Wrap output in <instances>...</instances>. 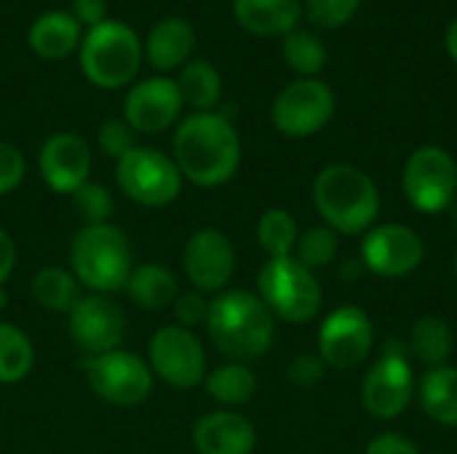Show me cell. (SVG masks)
I'll return each instance as SVG.
<instances>
[{
  "instance_id": "cell-1",
  "label": "cell",
  "mask_w": 457,
  "mask_h": 454,
  "mask_svg": "<svg viewBox=\"0 0 457 454\" xmlns=\"http://www.w3.org/2000/svg\"><path fill=\"white\" fill-rule=\"evenodd\" d=\"M174 163L195 187H220L241 166V136L225 112H193L174 131Z\"/></svg>"
},
{
  "instance_id": "cell-2",
  "label": "cell",
  "mask_w": 457,
  "mask_h": 454,
  "mask_svg": "<svg viewBox=\"0 0 457 454\" xmlns=\"http://www.w3.org/2000/svg\"><path fill=\"white\" fill-rule=\"evenodd\" d=\"M206 334L222 356L246 364L270 351L276 337V318L260 294L246 289H228L209 302Z\"/></svg>"
},
{
  "instance_id": "cell-3",
  "label": "cell",
  "mask_w": 457,
  "mask_h": 454,
  "mask_svg": "<svg viewBox=\"0 0 457 454\" xmlns=\"http://www.w3.org/2000/svg\"><path fill=\"white\" fill-rule=\"evenodd\" d=\"M313 203L337 235H364L380 214V190L364 169L332 163L313 179Z\"/></svg>"
},
{
  "instance_id": "cell-4",
  "label": "cell",
  "mask_w": 457,
  "mask_h": 454,
  "mask_svg": "<svg viewBox=\"0 0 457 454\" xmlns=\"http://www.w3.org/2000/svg\"><path fill=\"white\" fill-rule=\"evenodd\" d=\"M70 268L78 284L94 294L120 292L134 270L126 233L112 225H83L70 244Z\"/></svg>"
},
{
  "instance_id": "cell-5",
  "label": "cell",
  "mask_w": 457,
  "mask_h": 454,
  "mask_svg": "<svg viewBox=\"0 0 457 454\" xmlns=\"http://www.w3.org/2000/svg\"><path fill=\"white\" fill-rule=\"evenodd\" d=\"M80 70L96 88H123L142 64V43L137 32L115 19L91 27L78 45Z\"/></svg>"
},
{
  "instance_id": "cell-6",
  "label": "cell",
  "mask_w": 457,
  "mask_h": 454,
  "mask_svg": "<svg viewBox=\"0 0 457 454\" xmlns=\"http://www.w3.org/2000/svg\"><path fill=\"white\" fill-rule=\"evenodd\" d=\"M257 294L273 318L289 324H308L321 310V286L305 265L295 257L268 260L257 276Z\"/></svg>"
},
{
  "instance_id": "cell-7",
  "label": "cell",
  "mask_w": 457,
  "mask_h": 454,
  "mask_svg": "<svg viewBox=\"0 0 457 454\" xmlns=\"http://www.w3.org/2000/svg\"><path fill=\"white\" fill-rule=\"evenodd\" d=\"M80 367L88 380V388L104 404L129 409L145 404L153 393L150 364L142 356L129 353L123 348L102 356H83Z\"/></svg>"
},
{
  "instance_id": "cell-8",
  "label": "cell",
  "mask_w": 457,
  "mask_h": 454,
  "mask_svg": "<svg viewBox=\"0 0 457 454\" xmlns=\"http://www.w3.org/2000/svg\"><path fill=\"white\" fill-rule=\"evenodd\" d=\"M118 187L139 206L161 209L179 198L182 193V174L161 150L153 147H131L123 158H118L115 166Z\"/></svg>"
},
{
  "instance_id": "cell-9",
  "label": "cell",
  "mask_w": 457,
  "mask_h": 454,
  "mask_svg": "<svg viewBox=\"0 0 457 454\" xmlns=\"http://www.w3.org/2000/svg\"><path fill=\"white\" fill-rule=\"evenodd\" d=\"M418 393L412 361L402 343H388L383 356L367 369L361 383V404L378 420H396L407 412Z\"/></svg>"
},
{
  "instance_id": "cell-10",
  "label": "cell",
  "mask_w": 457,
  "mask_h": 454,
  "mask_svg": "<svg viewBox=\"0 0 457 454\" xmlns=\"http://www.w3.org/2000/svg\"><path fill=\"white\" fill-rule=\"evenodd\" d=\"M402 187L412 209L423 214H439L450 209L457 198L455 158L436 144L418 147L404 163Z\"/></svg>"
},
{
  "instance_id": "cell-11",
  "label": "cell",
  "mask_w": 457,
  "mask_h": 454,
  "mask_svg": "<svg viewBox=\"0 0 457 454\" xmlns=\"http://www.w3.org/2000/svg\"><path fill=\"white\" fill-rule=\"evenodd\" d=\"M335 115V94L319 78H297L273 99V126L292 139L319 134Z\"/></svg>"
},
{
  "instance_id": "cell-12",
  "label": "cell",
  "mask_w": 457,
  "mask_h": 454,
  "mask_svg": "<svg viewBox=\"0 0 457 454\" xmlns=\"http://www.w3.org/2000/svg\"><path fill=\"white\" fill-rule=\"evenodd\" d=\"M150 369L171 388L187 391L204 383L206 377V351L193 329L179 324H166L155 329L147 345Z\"/></svg>"
},
{
  "instance_id": "cell-13",
  "label": "cell",
  "mask_w": 457,
  "mask_h": 454,
  "mask_svg": "<svg viewBox=\"0 0 457 454\" xmlns=\"http://www.w3.org/2000/svg\"><path fill=\"white\" fill-rule=\"evenodd\" d=\"M372 348H375V324L356 305L335 308L319 329V356L327 367L337 372L361 367L370 359Z\"/></svg>"
},
{
  "instance_id": "cell-14",
  "label": "cell",
  "mask_w": 457,
  "mask_h": 454,
  "mask_svg": "<svg viewBox=\"0 0 457 454\" xmlns=\"http://www.w3.org/2000/svg\"><path fill=\"white\" fill-rule=\"evenodd\" d=\"M423 260H426V244L407 225L386 222L364 233L361 265L364 270L380 278H404L415 273L423 265Z\"/></svg>"
},
{
  "instance_id": "cell-15",
  "label": "cell",
  "mask_w": 457,
  "mask_h": 454,
  "mask_svg": "<svg viewBox=\"0 0 457 454\" xmlns=\"http://www.w3.org/2000/svg\"><path fill=\"white\" fill-rule=\"evenodd\" d=\"M67 329L83 356H102L123 345L126 316L107 294H88L67 313Z\"/></svg>"
},
{
  "instance_id": "cell-16",
  "label": "cell",
  "mask_w": 457,
  "mask_h": 454,
  "mask_svg": "<svg viewBox=\"0 0 457 454\" xmlns=\"http://www.w3.org/2000/svg\"><path fill=\"white\" fill-rule=\"evenodd\" d=\"M182 268L187 281L201 294L222 292L236 273V249L222 230L201 227L185 244Z\"/></svg>"
},
{
  "instance_id": "cell-17",
  "label": "cell",
  "mask_w": 457,
  "mask_h": 454,
  "mask_svg": "<svg viewBox=\"0 0 457 454\" xmlns=\"http://www.w3.org/2000/svg\"><path fill=\"white\" fill-rule=\"evenodd\" d=\"M185 102L171 78H147L129 88L123 99V120L139 134H161L179 118Z\"/></svg>"
},
{
  "instance_id": "cell-18",
  "label": "cell",
  "mask_w": 457,
  "mask_h": 454,
  "mask_svg": "<svg viewBox=\"0 0 457 454\" xmlns=\"http://www.w3.org/2000/svg\"><path fill=\"white\" fill-rule=\"evenodd\" d=\"M37 169H40L43 182L54 193L72 195L80 185L88 182L91 150L83 136H78L72 131H56L40 144Z\"/></svg>"
},
{
  "instance_id": "cell-19",
  "label": "cell",
  "mask_w": 457,
  "mask_h": 454,
  "mask_svg": "<svg viewBox=\"0 0 457 454\" xmlns=\"http://www.w3.org/2000/svg\"><path fill=\"white\" fill-rule=\"evenodd\" d=\"M193 447L198 454H252L257 431L241 412L214 409L195 423Z\"/></svg>"
},
{
  "instance_id": "cell-20",
  "label": "cell",
  "mask_w": 457,
  "mask_h": 454,
  "mask_svg": "<svg viewBox=\"0 0 457 454\" xmlns=\"http://www.w3.org/2000/svg\"><path fill=\"white\" fill-rule=\"evenodd\" d=\"M195 48V29L187 19H163L158 21L145 43V56L158 72L185 67Z\"/></svg>"
},
{
  "instance_id": "cell-21",
  "label": "cell",
  "mask_w": 457,
  "mask_h": 454,
  "mask_svg": "<svg viewBox=\"0 0 457 454\" xmlns=\"http://www.w3.org/2000/svg\"><path fill=\"white\" fill-rule=\"evenodd\" d=\"M303 13L300 0H233L236 21L260 37L287 35L297 27Z\"/></svg>"
},
{
  "instance_id": "cell-22",
  "label": "cell",
  "mask_w": 457,
  "mask_h": 454,
  "mask_svg": "<svg viewBox=\"0 0 457 454\" xmlns=\"http://www.w3.org/2000/svg\"><path fill=\"white\" fill-rule=\"evenodd\" d=\"M27 40L35 56L59 62L80 45L83 35H80V24L70 11H46L32 21Z\"/></svg>"
},
{
  "instance_id": "cell-23",
  "label": "cell",
  "mask_w": 457,
  "mask_h": 454,
  "mask_svg": "<svg viewBox=\"0 0 457 454\" xmlns=\"http://www.w3.org/2000/svg\"><path fill=\"white\" fill-rule=\"evenodd\" d=\"M123 292L137 308L158 313L174 305V300L179 297V284L169 268L158 262H147V265H134Z\"/></svg>"
},
{
  "instance_id": "cell-24",
  "label": "cell",
  "mask_w": 457,
  "mask_h": 454,
  "mask_svg": "<svg viewBox=\"0 0 457 454\" xmlns=\"http://www.w3.org/2000/svg\"><path fill=\"white\" fill-rule=\"evenodd\" d=\"M418 401L434 423L457 428V367L426 369L418 385Z\"/></svg>"
},
{
  "instance_id": "cell-25",
  "label": "cell",
  "mask_w": 457,
  "mask_h": 454,
  "mask_svg": "<svg viewBox=\"0 0 457 454\" xmlns=\"http://www.w3.org/2000/svg\"><path fill=\"white\" fill-rule=\"evenodd\" d=\"M453 348H455V337H453L450 324L439 316H423L410 332L407 353L423 367L439 369V367H447Z\"/></svg>"
},
{
  "instance_id": "cell-26",
  "label": "cell",
  "mask_w": 457,
  "mask_h": 454,
  "mask_svg": "<svg viewBox=\"0 0 457 454\" xmlns=\"http://www.w3.org/2000/svg\"><path fill=\"white\" fill-rule=\"evenodd\" d=\"M204 388L209 399H214L222 407H244L257 396V375L241 361H228L206 372Z\"/></svg>"
},
{
  "instance_id": "cell-27",
  "label": "cell",
  "mask_w": 457,
  "mask_h": 454,
  "mask_svg": "<svg viewBox=\"0 0 457 454\" xmlns=\"http://www.w3.org/2000/svg\"><path fill=\"white\" fill-rule=\"evenodd\" d=\"M177 88L182 94V102L190 104L195 112H212L222 99V78L214 64L204 59H193L182 67Z\"/></svg>"
},
{
  "instance_id": "cell-28",
  "label": "cell",
  "mask_w": 457,
  "mask_h": 454,
  "mask_svg": "<svg viewBox=\"0 0 457 454\" xmlns=\"http://www.w3.org/2000/svg\"><path fill=\"white\" fill-rule=\"evenodd\" d=\"M32 300L51 313H70L80 300V284L72 270L48 265L32 276Z\"/></svg>"
},
{
  "instance_id": "cell-29",
  "label": "cell",
  "mask_w": 457,
  "mask_h": 454,
  "mask_svg": "<svg viewBox=\"0 0 457 454\" xmlns=\"http://www.w3.org/2000/svg\"><path fill=\"white\" fill-rule=\"evenodd\" d=\"M35 367L32 340L13 324L0 321V385L21 383Z\"/></svg>"
},
{
  "instance_id": "cell-30",
  "label": "cell",
  "mask_w": 457,
  "mask_h": 454,
  "mask_svg": "<svg viewBox=\"0 0 457 454\" xmlns=\"http://www.w3.org/2000/svg\"><path fill=\"white\" fill-rule=\"evenodd\" d=\"M281 51H284V62L303 78H316L327 67V45L311 29L295 27L292 32H287Z\"/></svg>"
},
{
  "instance_id": "cell-31",
  "label": "cell",
  "mask_w": 457,
  "mask_h": 454,
  "mask_svg": "<svg viewBox=\"0 0 457 454\" xmlns=\"http://www.w3.org/2000/svg\"><path fill=\"white\" fill-rule=\"evenodd\" d=\"M297 238H300V227L295 217L284 209H268L257 222V244L268 254V260L292 257Z\"/></svg>"
},
{
  "instance_id": "cell-32",
  "label": "cell",
  "mask_w": 457,
  "mask_h": 454,
  "mask_svg": "<svg viewBox=\"0 0 457 454\" xmlns=\"http://www.w3.org/2000/svg\"><path fill=\"white\" fill-rule=\"evenodd\" d=\"M292 257L300 265H305L308 270L327 268L337 257V233L332 227H327V225H319V227H311V230L300 233Z\"/></svg>"
},
{
  "instance_id": "cell-33",
  "label": "cell",
  "mask_w": 457,
  "mask_h": 454,
  "mask_svg": "<svg viewBox=\"0 0 457 454\" xmlns=\"http://www.w3.org/2000/svg\"><path fill=\"white\" fill-rule=\"evenodd\" d=\"M70 198H72V211L78 214V219L83 225H104V222H110L115 203H112V195H110L107 187H102L96 182H86Z\"/></svg>"
},
{
  "instance_id": "cell-34",
  "label": "cell",
  "mask_w": 457,
  "mask_h": 454,
  "mask_svg": "<svg viewBox=\"0 0 457 454\" xmlns=\"http://www.w3.org/2000/svg\"><path fill=\"white\" fill-rule=\"evenodd\" d=\"M359 5L361 0H305V16L313 27L337 29L356 16Z\"/></svg>"
},
{
  "instance_id": "cell-35",
  "label": "cell",
  "mask_w": 457,
  "mask_h": 454,
  "mask_svg": "<svg viewBox=\"0 0 457 454\" xmlns=\"http://www.w3.org/2000/svg\"><path fill=\"white\" fill-rule=\"evenodd\" d=\"M96 142H99V150L110 158H123L134 144V128L123 120V118H110L99 126V134H96Z\"/></svg>"
},
{
  "instance_id": "cell-36",
  "label": "cell",
  "mask_w": 457,
  "mask_h": 454,
  "mask_svg": "<svg viewBox=\"0 0 457 454\" xmlns=\"http://www.w3.org/2000/svg\"><path fill=\"white\" fill-rule=\"evenodd\" d=\"M24 174H27V163L21 150L11 142H0V195L13 193L21 185Z\"/></svg>"
},
{
  "instance_id": "cell-37",
  "label": "cell",
  "mask_w": 457,
  "mask_h": 454,
  "mask_svg": "<svg viewBox=\"0 0 457 454\" xmlns=\"http://www.w3.org/2000/svg\"><path fill=\"white\" fill-rule=\"evenodd\" d=\"M174 318L179 326L193 329L195 326H206V316H209V300L201 292H190V294H179L174 300Z\"/></svg>"
},
{
  "instance_id": "cell-38",
  "label": "cell",
  "mask_w": 457,
  "mask_h": 454,
  "mask_svg": "<svg viewBox=\"0 0 457 454\" xmlns=\"http://www.w3.org/2000/svg\"><path fill=\"white\" fill-rule=\"evenodd\" d=\"M324 369H327V364L321 361V356L303 353V356H297V359L292 361L287 377H289V383L297 385V388H313V385L324 377Z\"/></svg>"
},
{
  "instance_id": "cell-39",
  "label": "cell",
  "mask_w": 457,
  "mask_h": 454,
  "mask_svg": "<svg viewBox=\"0 0 457 454\" xmlns=\"http://www.w3.org/2000/svg\"><path fill=\"white\" fill-rule=\"evenodd\" d=\"M364 454H420V450L402 433H380L367 444Z\"/></svg>"
},
{
  "instance_id": "cell-40",
  "label": "cell",
  "mask_w": 457,
  "mask_h": 454,
  "mask_svg": "<svg viewBox=\"0 0 457 454\" xmlns=\"http://www.w3.org/2000/svg\"><path fill=\"white\" fill-rule=\"evenodd\" d=\"M75 21L83 27H96L102 21H107V0H72V11Z\"/></svg>"
},
{
  "instance_id": "cell-41",
  "label": "cell",
  "mask_w": 457,
  "mask_h": 454,
  "mask_svg": "<svg viewBox=\"0 0 457 454\" xmlns=\"http://www.w3.org/2000/svg\"><path fill=\"white\" fill-rule=\"evenodd\" d=\"M13 268H16V244L0 227V286H5V281L11 278Z\"/></svg>"
},
{
  "instance_id": "cell-42",
  "label": "cell",
  "mask_w": 457,
  "mask_h": 454,
  "mask_svg": "<svg viewBox=\"0 0 457 454\" xmlns=\"http://www.w3.org/2000/svg\"><path fill=\"white\" fill-rule=\"evenodd\" d=\"M445 45H447V54L453 56V62H457V19L447 27V35H445Z\"/></svg>"
},
{
  "instance_id": "cell-43",
  "label": "cell",
  "mask_w": 457,
  "mask_h": 454,
  "mask_svg": "<svg viewBox=\"0 0 457 454\" xmlns=\"http://www.w3.org/2000/svg\"><path fill=\"white\" fill-rule=\"evenodd\" d=\"M455 222H457V198H455Z\"/></svg>"
},
{
  "instance_id": "cell-44",
  "label": "cell",
  "mask_w": 457,
  "mask_h": 454,
  "mask_svg": "<svg viewBox=\"0 0 457 454\" xmlns=\"http://www.w3.org/2000/svg\"><path fill=\"white\" fill-rule=\"evenodd\" d=\"M455 276H457V252H455Z\"/></svg>"
}]
</instances>
